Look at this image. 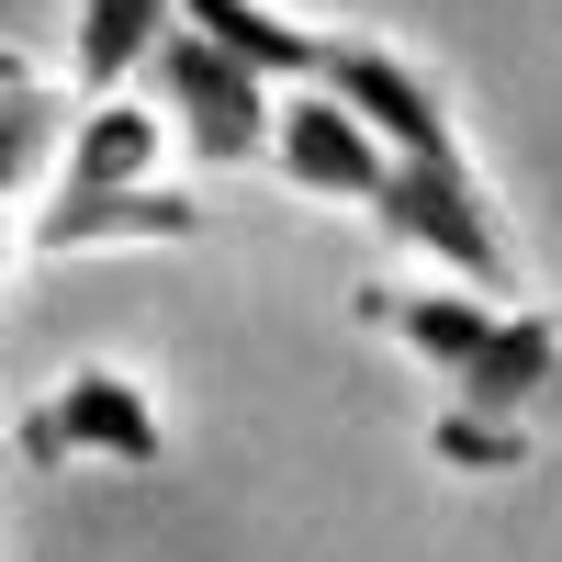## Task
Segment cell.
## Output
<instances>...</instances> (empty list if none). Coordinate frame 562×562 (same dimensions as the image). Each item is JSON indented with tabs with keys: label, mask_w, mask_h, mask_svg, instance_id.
<instances>
[{
	"label": "cell",
	"mask_w": 562,
	"mask_h": 562,
	"mask_svg": "<svg viewBox=\"0 0 562 562\" xmlns=\"http://www.w3.org/2000/svg\"><path fill=\"white\" fill-rule=\"evenodd\" d=\"M147 102H158V124H169L203 169L270 158V124H281V90H270L259 68H237V57H225L214 34H192V23L147 57Z\"/></svg>",
	"instance_id": "6da1fadb"
},
{
	"label": "cell",
	"mask_w": 562,
	"mask_h": 562,
	"mask_svg": "<svg viewBox=\"0 0 562 562\" xmlns=\"http://www.w3.org/2000/svg\"><path fill=\"white\" fill-rule=\"evenodd\" d=\"M371 214H383V237L428 248L461 293H506V237H495V203H484L473 158H394Z\"/></svg>",
	"instance_id": "7a4b0ae2"
},
{
	"label": "cell",
	"mask_w": 562,
	"mask_h": 562,
	"mask_svg": "<svg viewBox=\"0 0 562 562\" xmlns=\"http://www.w3.org/2000/svg\"><path fill=\"white\" fill-rule=\"evenodd\" d=\"M124 461V473H158L169 461V428H158V405H147V383L135 371H113V360H79L68 383H45V405L12 428V461Z\"/></svg>",
	"instance_id": "3957f363"
},
{
	"label": "cell",
	"mask_w": 562,
	"mask_h": 562,
	"mask_svg": "<svg viewBox=\"0 0 562 562\" xmlns=\"http://www.w3.org/2000/svg\"><path fill=\"white\" fill-rule=\"evenodd\" d=\"M315 90H338V102H349L371 135H383L394 158H461V124H450L439 90H428V68L394 57V45H371V34H326Z\"/></svg>",
	"instance_id": "277c9868"
},
{
	"label": "cell",
	"mask_w": 562,
	"mask_h": 562,
	"mask_svg": "<svg viewBox=\"0 0 562 562\" xmlns=\"http://www.w3.org/2000/svg\"><path fill=\"white\" fill-rule=\"evenodd\" d=\"M270 169H281V192H304V203H371V192H383V169H394V147L338 102V90L304 79V90H281Z\"/></svg>",
	"instance_id": "5b68a950"
},
{
	"label": "cell",
	"mask_w": 562,
	"mask_h": 562,
	"mask_svg": "<svg viewBox=\"0 0 562 562\" xmlns=\"http://www.w3.org/2000/svg\"><path fill=\"white\" fill-rule=\"evenodd\" d=\"M360 326H383V338L416 349L439 383H461V371L495 349L506 304L495 293H450V281H360Z\"/></svg>",
	"instance_id": "8992f818"
},
{
	"label": "cell",
	"mask_w": 562,
	"mask_h": 562,
	"mask_svg": "<svg viewBox=\"0 0 562 562\" xmlns=\"http://www.w3.org/2000/svg\"><path fill=\"white\" fill-rule=\"evenodd\" d=\"M169 147V124L147 90H102V102L68 113V147H57V192H124V180H147Z\"/></svg>",
	"instance_id": "52a82bcc"
},
{
	"label": "cell",
	"mask_w": 562,
	"mask_h": 562,
	"mask_svg": "<svg viewBox=\"0 0 562 562\" xmlns=\"http://www.w3.org/2000/svg\"><path fill=\"white\" fill-rule=\"evenodd\" d=\"M113 237H203V203L158 192V180H124V192H45V214H34V248L45 259L113 248Z\"/></svg>",
	"instance_id": "ba28073f"
},
{
	"label": "cell",
	"mask_w": 562,
	"mask_h": 562,
	"mask_svg": "<svg viewBox=\"0 0 562 562\" xmlns=\"http://www.w3.org/2000/svg\"><path fill=\"white\" fill-rule=\"evenodd\" d=\"M180 23L192 34H214L237 68H259L270 90H304L315 68H326V23H304V12H281V0H180Z\"/></svg>",
	"instance_id": "9c48e42d"
},
{
	"label": "cell",
	"mask_w": 562,
	"mask_h": 562,
	"mask_svg": "<svg viewBox=\"0 0 562 562\" xmlns=\"http://www.w3.org/2000/svg\"><path fill=\"white\" fill-rule=\"evenodd\" d=\"M169 34H180V0H79V23H68L79 102H102V90H135Z\"/></svg>",
	"instance_id": "30bf717a"
},
{
	"label": "cell",
	"mask_w": 562,
	"mask_h": 562,
	"mask_svg": "<svg viewBox=\"0 0 562 562\" xmlns=\"http://www.w3.org/2000/svg\"><path fill=\"white\" fill-rule=\"evenodd\" d=\"M57 124H68V102L45 90L23 57H0V203L23 192V180L45 169V147H57Z\"/></svg>",
	"instance_id": "8fae6325"
},
{
	"label": "cell",
	"mask_w": 562,
	"mask_h": 562,
	"mask_svg": "<svg viewBox=\"0 0 562 562\" xmlns=\"http://www.w3.org/2000/svg\"><path fill=\"white\" fill-rule=\"evenodd\" d=\"M540 439H562V371H551V394H540Z\"/></svg>",
	"instance_id": "7c38bea8"
},
{
	"label": "cell",
	"mask_w": 562,
	"mask_h": 562,
	"mask_svg": "<svg viewBox=\"0 0 562 562\" xmlns=\"http://www.w3.org/2000/svg\"><path fill=\"white\" fill-rule=\"evenodd\" d=\"M0 450H12V439H0Z\"/></svg>",
	"instance_id": "4fadbf2b"
}]
</instances>
